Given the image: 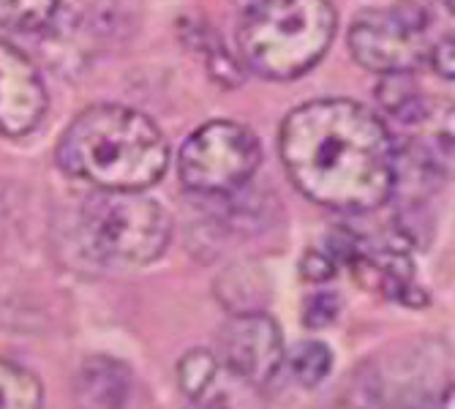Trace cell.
Returning <instances> with one entry per match:
<instances>
[{
    "label": "cell",
    "instance_id": "1",
    "mask_svg": "<svg viewBox=\"0 0 455 409\" xmlns=\"http://www.w3.org/2000/svg\"><path fill=\"white\" fill-rule=\"evenodd\" d=\"M278 150L300 194L330 211H374L395 188V148L385 120L349 99L292 109Z\"/></svg>",
    "mask_w": 455,
    "mask_h": 409
},
{
    "label": "cell",
    "instance_id": "2",
    "mask_svg": "<svg viewBox=\"0 0 455 409\" xmlns=\"http://www.w3.org/2000/svg\"><path fill=\"white\" fill-rule=\"evenodd\" d=\"M55 156L66 175L99 191H142L167 172L170 145L148 115L96 104L68 123Z\"/></svg>",
    "mask_w": 455,
    "mask_h": 409
},
{
    "label": "cell",
    "instance_id": "3",
    "mask_svg": "<svg viewBox=\"0 0 455 409\" xmlns=\"http://www.w3.org/2000/svg\"><path fill=\"white\" fill-rule=\"evenodd\" d=\"M339 14L330 0H254L237 28L243 63L275 82L308 74L333 44Z\"/></svg>",
    "mask_w": 455,
    "mask_h": 409
},
{
    "label": "cell",
    "instance_id": "4",
    "mask_svg": "<svg viewBox=\"0 0 455 409\" xmlns=\"http://www.w3.org/2000/svg\"><path fill=\"white\" fill-rule=\"evenodd\" d=\"M82 237L109 265H148L167 252L172 219L142 191H99L82 208Z\"/></svg>",
    "mask_w": 455,
    "mask_h": 409
},
{
    "label": "cell",
    "instance_id": "5",
    "mask_svg": "<svg viewBox=\"0 0 455 409\" xmlns=\"http://www.w3.org/2000/svg\"><path fill=\"white\" fill-rule=\"evenodd\" d=\"M431 14L426 6L398 0L355 17L349 30L352 58L382 76L411 74L431 55Z\"/></svg>",
    "mask_w": 455,
    "mask_h": 409
},
{
    "label": "cell",
    "instance_id": "6",
    "mask_svg": "<svg viewBox=\"0 0 455 409\" xmlns=\"http://www.w3.org/2000/svg\"><path fill=\"white\" fill-rule=\"evenodd\" d=\"M262 161L257 134L235 120H213L196 129L180 148V183L204 196L237 191Z\"/></svg>",
    "mask_w": 455,
    "mask_h": 409
},
{
    "label": "cell",
    "instance_id": "7",
    "mask_svg": "<svg viewBox=\"0 0 455 409\" xmlns=\"http://www.w3.org/2000/svg\"><path fill=\"white\" fill-rule=\"evenodd\" d=\"M219 347L229 374L257 388L275 380L286 357L281 327L262 311L232 314L221 327Z\"/></svg>",
    "mask_w": 455,
    "mask_h": 409
},
{
    "label": "cell",
    "instance_id": "8",
    "mask_svg": "<svg viewBox=\"0 0 455 409\" xmlns=\"http://www.w3.org/2000/svg\"><path fill=\"white\" fill-rule=\"evenodd\" d=\"M47 112V88L25 52L0 41V137L30 134Z\"/></svg>",
    "mask_w": 455,
    "mask_h": 409
},
{
    "label": "cell",
    "instance_id": "9",
    "mask_svg": "<svg viewBox=\"0 0 455 409\" xmlns=\"http://www.w3.org/2000/svg\"><path fill=\"white\" fill-rule=\"evenodd\" d=\"M82 388H85L88 401L99 406H120L129 393V372L123 363H115L104 355L88 360L82 368Z\"/></svg>",
    "mask_w": 455,
    "mask_h": 409
},
{
    "label": "cell",
    "instance_id": "10",
    "mask_svg": "<svg viewBox=\"0 0 455 409\" xmlns=\"http://www.w3.org/2000/svg\"><path fill=\"white\" fill-rule=\"evenodd\" d=\"M44 390L30 368L0 357V409H41Z\"/></svg>",
    "mask_w": 455,
    "mask_h": 409
},
{
    "label": "cell",
    "instance_id": "11",
    "mask_svg": "<svg viewBox=\"0 0 455 409\" xmlns=\"http://www.w3.org/2000/svg\"><path fill=\"white\" fill-rule=\"evenodd\" d=\"M283 360H289V372L303 388L319 385L333 372V352L322 341H300Z\"/></svg>",
    "mask_w": 455,
    "mask_h": 409
},
{
    "label": "cell",
    "instance_id": "12",
    "mask_svg": "<svg viewBox=\"0 0 455 409\" xmlns=\"http://www.w3.org/2000/svg\"><path fill=\"white\" fill-rule=\"evenodd\" d=\"M377 93H379L385 109L393 112L398 120H420L426 115V101L418 93L415 82H411L409 74L382 76V85Z\"/></svg>",
    "mask_w": 455,
    "mask_h": 409
},
{
    "label": "cell",
    "instance_id": "13",
    "mask_svg": "<svg viewBox=\"0 0 455 409\" xmlns=\"http://www.w3.org/2000/svg\"><path fill=\"white\" fill-rule=\"evenodd\" d=\"M60 0H0V28L38 30L55 20Z\"/></svg>",
    "mask_w": 455,
    "mask_h": 409
},
{
    "label": "cell",
    "instance_id": "14",
    "mask_svg": "<svg viewBox=\"0 0 455 409\" xmlns=\"http://www.w3.org/2000/svg\"><path fill=\"white\" fill-rule=\"evenodd\" d=\"M216 372H219V360L213 352L208 349H191L180 365H178V382H180V390L191 398V401H199L208 388L213 385L216 380Z\"/></svg>",
    "mask_w": 455,
    "mask_h": 409
},
{
    "label": "cell",
    "instance_id": "15",
    "mask_svg": "<svg viewBox=\"0 0 455 409\" xmlns=\"http://www.w3.org/2000/svg\"><path fill=\"white\" fill-rule=\"evenodd\" d=\"M330 409H382V382L377 374H368V368L357 372L347 380L341 393L333 398Z\"/></svg>",
    "mask_w": 455,
    "mask_h": 409
},
{
    "label": "cell",
    "instance_id": "16",
    "mask_svg": "<svg viewBox=\"0 0 455 409\" xmlns=\"http://www.w3.org/2000/svg\"><path fill=\"white\" fill-rule=\"evenodd\" d=\"M339 311H341V301L333 293H316L303 306V325L311 327V331H319V327L336 322Z\"/></svg>",
    "mask_w": 455,
    "mask_h": 409
},
{
    "label": "cell",
    "instance_id": "17",
    "mask_svg": "<svg viewBox=\"0 0 455 409\" xmlns=\"http://www.w3.org/2000/svg\"><path fill=\"white\" fill-rule=\"evenodd\" d=\"M300 273L308 281H327L336 273V260L330 257L324 249H308L300 260Z\"/></svg>",
    "mask_w": 455,
    "mask_h": 409
},
{
    "label": "cell",
    "instance_id": "18",
    "mask_svg": "<svg viewBox=\"0 0 455 409\" xmlns=\"http://www.w3.org/2000/svg\"><path fill=\"white\" fill-rule=\"evenodd\" d=\"M428 60H431V66L442 74V76H447V79H452V38H444V41H439L436 47H431V55H428Z\"/></svg>",
    "mask_w": 455,
    "mask_h": 409
}]
</instances>
